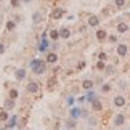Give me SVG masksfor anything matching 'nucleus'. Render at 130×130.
Masks as SVG:
<instances>
[{
	"mask_svg": "<svg viewBox=\"0 0 130 130\" xmlns=\"http://www.w3.org/2000/svg\"><path fill=\"white\" fill-rule=\"evenodd\" d=\"M82 87L85 88V90H90V88H93V82L92 80H84L82 82Z\"/></svg>",
	"mask_w": 130,
	"mask_h": 130,
	"instance_id": "b1692460",
	"label": "nucleus"
},
{
	"mask_svg": "<svg viewBox=\"0 0 130 130\" xmlns=\"http://www.w3.org/2000/svg\"><path fill=\"white\" fill-rule=\"evenodd\" d=\"M5 109H13V106H14V100H11V98H8L7 101H5Z\"/></svg>",
	"mask_w": 130,
	"mask_h": 130,
	"instance_id": "5701e85b",
	"label": "nucleus"
},
{
	"mask_svg": "<svg viewBox=\"0 0 130 130\" xmlns=\"http://www.w3.org/2000/svg\"><path fill=\"white\" fill-rule=\"evenodd\" d=\"M14 77H16L18 80H24V79H26V69H16V71H14Z\"/></svg>",
	"mask_w": 130,
	"mask_h": 130,
	"instance_id": "ddd939ff",
	"label": "nucleus"
},
{
	"mask_svg": "<svg viewBox=\"0 0 130 130\" xmlns=\"http://www.w3.org/2000/svg\"><path fill=\"white\" fill-rule=\"evenodd\" d=\"M106 68V64H104L103 59H98V63H96V69H100V71H103V69Z\"/></svg>",
	"mask_w": 130,
	"mask_h": 130,
	"instance_id": "a878e982",
	"label": "nucleus"
},
{
	"mask_svg": "<svg viewBox=\"0 0 130 130\" xmlns=\"http://www.w3.org/2000/svg\"><path fill=\"white\" fill-rule=\"evenodd\" d=\"M10 3H11L13 8H19V7H21V0H10Z\"/></svg>",
	"mask_w": 130,
	"mask_h": 130,
	"instance_id": "bb28decb",
	"label": "nucleus"
},
{
	"mask_svg": "<svg viewBox=\"0 0 130 130\" xmlns=\"http://www.w3.org/2000/svg\"><path fill=\"white\" fill-rule=\"evenodd\" d=\"M112 103H114V106H116V108H124L127 104V100L124 98L122 95H117V96H114Z\"/></svg>",
	"mask_w": 130,
	"mask_h": 130,
	"instance_id": "20e7f679",
	"label": "nucleus"
},
{
	"mask_svg": "<svg viewBox=\"0 0 130 130\" xmlns=\"http://www.w3.org/2000/svg\"><path fill=\"white\" fill-rule=\"evenodd\" d=\"M106 40H108L109 43H116V42H117V36H108Z\"/></svg>",
	"mask_w": 130,
	"mask_h": 130,
	"instance_id": "cd10ccee",
	"label": "nucleus"
},
{
	"mask_svg": "<svg viewBox=\"0 0 130 130\" xmlns=\"http://www.w3.org/2000/svg\"><path fill=\"white\" fill-rule=\"evenodd\" d=\"M64 8H55L53 11H52V18L55 19V21H58V19H61L63 16H64Z\"/></svg>",
	"mask_w": 130,
	"mask_h": 130,
	"instance_id": "423d86ee",
	"label": "nucleus"
},
{
	"mask_svg": "<svg viewBox=\"0 0 130 130\" xmlns=\"http://www.w3.org/2000/svg\"><path fill=\"white\" fill-rule=\"evenodd\" d=\"M79 116H82L80 109H79V108H72V109H71V117H72V119H77Z\"/></svg>",
	"mask_w": 130,
	"mask_h": 130,
	"instance_id": "a211bd4d",
	"label": "nucleus"
},
{
	"mask_svg": "<svg viewBox=\"0 0 130 130\" xmlns=\"http://www.w3.org/2000/svg\"><path fill=\"white\" fill-rule=\"evenodd\" d=\"M31 68L34 74H37V76H40V74L45 72V63L42 61V59H34V61L31 63Z\"/></svg>",
	"mask_w": 130,
	"mask_h": 130,
	"instance_id": "f257e3e1",
	"label": "nucleus"
},
{
	"mask_svg": "<svg viewBox=\"0 0 130 130\" xmlns=\"http://www.w3.org/2000/svg\"><path fill=\"white\" fill-rule=\"evenodd\" d=\"M128 31H130V24H128Z\"/></svg>",
	"mask_w": 130,
	"mask_h": 130,
	"instance_id": "f704fd0d",
	"label": "nucleus"
},
{
	"mask_svg": "<svg viewBox=\"0 0 130 130\" xmlns=\"http://www.w3.org/2000/svg\"><path fill=\"white\" fill-rule=\"evenodd\" d=\"M32 0H21V3H31Z\"/></svg>",
	"mask_w": 130,
	"mask_h": 130,
	"instance_id": "72a5a7b5",
	"label": "nucleus"
},
{
	"mask_svg": "<svg viewBox=\"0 0 130 130\" xmlns=\"http://www.w3.org/2000/svg\"><path fill=\"white\" fill-rule=\"evenodd\" d=\"M87 23H88L90 27H98V26H100V18L96 16V14H90Z\"/></svg>",
	"mask_w": 130,
	"mask_h": 130,
	"instance_id": "0eeeda50",
	"label": "nucleus"
},
{
	"mask_svg": "<svg viewBox=\"0 0 130 130\" xmlns=\"http://www.w3.org/2000/svg\"><path fill=\"white\" fill-rule=\"evenodd\" d=\"M90 125H92V127L96 125V119H90Z\"/></svg>",
	"mask_w": 130,
	"mask_h": 130,
	"instance_id": "2f4dec72",
	"label": "nucleus"
},
{
	"mask_svg": "<svg viewBox=\"0 0 130 130\" xmlns=\"http://www.w3.org/2000/svg\"><path fill=\"white\" fill-rule=\"evenodd\" d=\"M16 124H18V117H11V119H10V122L5 127H7V128H13V127H16Z\"/></svg>",
	"mask_w": 130,
	"mask_h": 130,
	"instance_id": "aec40b11",
	"label": "nucleus"
},
{
	"mask_svg": "<svg viewBox=\"0 0 130 130\" xmlns=\"http://www.w3.org/2000/svg\"><path fill=\"white\" fill-rule=\"evenodd\" d=\"M56 61H58V55L55 53V52H52V53L47 55V63H48V64H55Z\"/></svg>",
	"mask_w": 130,
	"mask_h": 130,
	"instance_id": "4468645a",
	"label": "nucleus"
},
{
	"mask_svg": "<svg viewBox=\"0 0 130 130\" xmlns=\"http://www.w3.org/2000/svg\"><path fill=\"white\" fill-rule=\"evenodd\" d=\"M92 108H93V111H96V112H101L103 111V104L101 101H98V100H92Z\"/></svg>",
	"mask_w": 130,
	"mask_h": 130,
	"instance_id": "f8f14e48",
	"label": "nucleus"
},
{
	"mask_svg": "<svg viewBox=\"0 0 130 130\" xmlns=\"http://www.w3.org/2000/svg\"><path fill=\"white\" fill-rule=\"evenodd\" d=\"M127 52H128V47H127L125 43H119L117 47H116V53H117V56H121V58L125 56Z\"/></svg>",
	"mask_w": 130,
	"mask_h": 130,
	"instance_id": "39448f33",
	"label": "nucleus"
},
{
	"mask_svg": "<svg viewBox=\"0 0 130 130\" xmlns=\"http://www.w3.org/2000/svg\"><path fill=\"white\" fill-rule=\"evenodd\" d=\"M18 90L16 88H10V93H8V98H11V100H16L18 98Z\"/></svg>",
	"mask_w": 130,
	"mask_h": 130,
	"instance_id": "4be33fe9",
	"label": "nucleus"
},
{
	"mask_svg": "<svg viewBox=\"0 0 130 130\" xmlns=\"http://www.w3.org/2000/svg\"><path fill=\"white\" fill-rule=\"evenodd\" d=\"M117 34H127L128 32V23H125V21H121L117 24Z\"/></svg>",
	"mask_w": 130,
	"mask_h": 130,
	"instance_id": "6e6552de",
	"label": "nucleus"
},
{
	"mask_svg": "<svg viewBox=\"0 0 130 130\" xmlns=\"http://www.w3.org/2000/svg\"><path fill=\"white\" fill-rule=\"evenodd\" d=\"M98 59H103V61H106V59H108V55L104 53V52H101V53H98Z\"/></svg>",
	"mask_w": 130,
	"mask_h": 130,
	"instance_id": "c85d7f7f",
	"label": "nucleus"
},
{
	"mask_svg": "<svg viewBox=\"0 0 130 130\" xmlns=\"http://www.w3.org/2000/svg\"><path fill=\"white\" fill-rule=\"evenodd\" d=\"M111 88H112V85L109 82H104L103 85H101V93H109L111 92Z\"/></svg>",
	"mask_w": 130,
	"mask_h": 130,
	"instance_id": "2eb2a0df",
	"label": "nucleus"
},
{
	"mask_svg": "<svg viewBox=\"0 0 130 130\" xmlns=\"http://www.w3.org/2000/svg\"><path fill=\"white\" fill-rule=\"evenodd\" d=\"M125 121H127V117H125V114H116L114 116V119H112V124H114V127H122L124 124H125Z\"/></svg>",
	"mask_w": 130,
	"mask_h": 130,
	"instance_id": "f03ea898",
	"label": "nucleus"
},
{
	"mask_svg": "<svg viewBox=\"0 0 130 130\" xmlns=\"http://www.w3.org/2000/svg\"><path fill=\"white\" fill-rule=\"evenodd\" d=\"M16 27V21H7V31H14Z\"/></svg>",
	"mask_w": 130,
	"mask_h": 130,
	"instance_id": "393cba45",
	"label": "nucleus"
},
{
	"mask_svg": "<svg viewBox=\"0 0 130 130\" xmlns=\"http://www.w3.org/2000/svg\"><path fill=\"white\" fill-rule=\"evenodd\" d=\"M108 39V32L104 31V29H98L96 31V40L98 42H104Z\"/></svg>",
	"mask_w": 130,
	"mask_h": 130,
	"instance_id": "9d476101",
	"label": "nucleus"
},
{
	"mask_svg": "<svg viewBox=\"0 0 130 130\" xmlns=\"http://www.w3.org/2000/svg\"><path fill=\"white\" fill-rule=\"evenodd\" d=\"M42 21H43L42 11H34V13H32V23H34V24H40Z\"/></svg>",
	"mask_w": 130,
	"mask_h": 130,
	"instance_id": "1a4fd4ad",
	"label": "nucleus"
},
{
	"mask_svg": "<svg viewBox=\"0 0 130 130\" xmlns=\"http://www.w3.org/2000/svg\"><path fill=\"white\" fill-rule=\"evenodd\" d=\"M26 90L29 93H34V95H37L39 92H40V85H39V82H36V80H31L26 85Z\"/></svg>",
	"mask_w": 130,
	"mask_h": 130,
	"instance_id": "7ed1b4c3",
	"label": "nucleus"
},
{
	"mask_svg": "<svg viewBox=\"0 0 130 130\" xmlns=\"http://www.w3.org/2000/svg\"><path fill=\"white\" fill-rule=\"evenodd\" d=\"M125 3H127V0H114V5H116V8H119V10H122L125 7Z\"/></svg>",
	"mask_w": 130,
	"mask_h": 130,
	"instance_id": "412c9836",
	"label": "nucleus"
},
{
	"mask_svg": "<svg viewBox=\"0 0 130 130\" xmlns=\"http://www.w3.org/2000/svg\"><path fill=\"white\" fill-rule=\"evenodd\" d=\"M0 24H2V21H0Z\"/></svg>",
	"mask_w": 130,
	"mask_h": 130,
	"instance_id": "4c0bfd02",
	"label": "nucleus"
},
{
	"mask_svg": "<svg viewBox=\"0 0 130 130\" xmlns=\"http://www.w3.org/2000/svg\"><path fill=\"white\" fill-rule=\"evenodd\" d=\"M104 69H106V74H114V68L112 66H106Z\"/></svg>",
	"mask_w": 130,
	"mask_h": 130,
	"instance_id": "c756f323",
	"label": "nucleus"
},
{
	"mask_svg": "<svg viewBox=\"0 0 130 130\" xmlns=\"http://www.w3.org/2000/svg\"><path fill=\"white\" fill-rule=\"evenodd\" d=\"M128 98H130V93H128Z\"/></svg>",
	"mask_w": 130,
	"mask_h": 130,
	"instance_id": "c9c22d12",
	"label": "nucleus"
},
{
	"mask_svg": "<svg viewBox=\"0 0 130 130\" xmlns=\"http://www.w3.org/2000/svg\"><path fill=\"white\" fill-rule=\"evenodd\" d=\"M8 109H2L0 111V122H5V121H8Z\"/></svg>",
	"mask_w": 130,
	"mask_h": 130,
	"instance_id": "dca6fc26",
	"label": "nucleus"
},
{
	"mask_svg": "<svg viewBox=\"0 0 130 130\" xmlns=\"http://www.w3.org/2000/svg\"><path fill=\"white\" fill-rule=\"evenodd\" d=\"M0 2H3V0H0Z\"/></svg>",
	"mask_w": 130,
	"mask_h": 130,
	"instance_id": "e433bc0d",
	"label": "nucleus"
},
{
	"mask_svg": "<svg viewBox=\"0 0 130 130\" xmlns=\"http://www.w3.org/2000/svg\"><path fill=\"white\" fill-rule=\"evenodd\" d=\"M85 61H80V63H79V66H77V69H84V68H85Z\"/></svg>",
	"mask_w": 130,
	"mask_h": 130,
	"instance_id": "7c9ffc66",
	"label": "nucleus"
},
{
	"mask_svg": "<svg viewBox=\"0 0 130 130\" xmlns=\"http://www.w3.org/2000/svg\"><path fill=\"white\" fill-rule=\"evenodd\" d=\"M69 37H71V29L69 27H61L59 29V39H64V40H66Z\"/></svg>",
	"mask_w": 130,
	"mask_h": 130,
	"instance_id": "9b49d317",
	"label": "nucleus"
},
{
	"mask_svg": "<svg viewBox=\"0 0 130 130\" xmlns=\"http://www.w3.org/2000/svg\"><path fill=\"white\" fill-rule=\"evenodd\" d=\"M5 53V47H3V43H0V55H3Z\"/></svg>",
	"mask_w": 130,
	"mask_h": 130,
	"instance_id": "473e14b6",
	"label": "nucleus"
},
{
	"mask_svg": "<svg viewBox=\"0 0 130 130\" xmlns=\"http://www.w3.org/2000/svg\"><path fill=\"white\" fill-rule=\"evenodd\" d=\"M77 124H76V119H69V121L66 122V125H64V128H76Z\"/></svg>",
	"mask_w": 130,
	"mask_h": 130,
	"instance_id": "6ab92c4d",
	"label": "nucleus"
},
{
	"mask_svg": "<svg viewBox=\"0 0 130 130\" xmlns=\"http://www.w3.org/2000/svg\"><path fill=\"white\" fill-rule=\"evenodd\" d=\"M50 39H52V40H58L59 39V31L58 29H52V31H50Z\"/></svg>",
	"mask_w": 130,
	"mask_h": 130,
	"instance_id": "f3484780",
	"label": "nucleus"
}]
</instances>
